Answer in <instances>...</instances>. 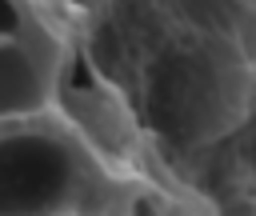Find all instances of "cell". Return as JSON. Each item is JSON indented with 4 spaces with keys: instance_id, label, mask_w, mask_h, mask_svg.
Wrapping results in <instances>:
<instances>
[{
    "instance_id": "1",
    "label": "cell",
    "mask_w": 256,
    "mask_h": 216,
    "mask_svg": "<svg viewBox=\"0 0 256 216\" xmlns=\"http://www.w3.org/2000/svg\"><path fill=\"white\" fill-rule=\"evenodd\" d=\"M72 156L48 136H0V216L56 212L72 196Z\"/></svg>"
},
{
    "instance_id": "2",
    "label": "cell",
    "mask_w": 256,
    "mask_h": 216,
    "mask_svg": "<svg viewBox=\"0 0 256 216\" xmlns=\"http://www.w3.org/2000/svg\"><path fill=\"white\" fill-rule=\"evenodd\" d=\"M44 108V76L40 64L16 36L0 40V120H20Z\"/></svg>"
},
{
    "instance_id": "3",
    "label": "cell",
    "mask_w": 256,
    "mask_h": 216,
    "mask_svg": "<svg viewBox=\"0 0 256 216\" xmlns=\"http://www.w3.org/2000/svg\"><path fill=\"white\" fill-rule=\"evenodd\" d=\"M16 32H20V12H16L12 0H0V40L16 36Z\"/></svg>"
}]
</instances>
